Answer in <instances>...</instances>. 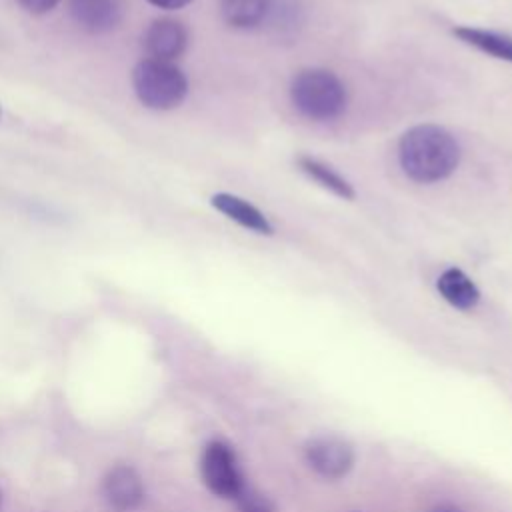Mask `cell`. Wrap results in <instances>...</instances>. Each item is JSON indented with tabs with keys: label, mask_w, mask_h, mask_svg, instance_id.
Masks as SVG:
<instances>
[{
	"label": "cell",
	"mask_w": 512,
	"mask_h": 512,
	"mask_svg": "<svg viewBox=\"0 0 512 512\" xmlns=\"http://www.w3.org/2000/svg\"><path fill=\"white\" fill-rule=\"evenodd\" d=\"M308 464L324 478H342L354 464L352 446L336 436H318L306 444Z\"/></svg>",
	"instance_id": "5b68a950"
},
{
	"label": "cell",
	"mask_w": 512,
	"mask_h": 512,
	"mask_svg": "<svg viewBox=\"0 0 512 512\" xmlns=\"http://www.w3.org/2000/svg\"><path fill=\"white\" fill-rule=\"evenodd\" d=\"M236 506H238V512H274V506L272 502L260 494L258 490L250 488L246 484V488L234 498Z\"/></svg>",
	"instance_id": "5bb4252c"
},
{
	"label": "cell",
	"mask_w": 512,
	"mask_h": 512,
	"mask_svg": "<svg viewBox=\"0 0 512 512\" xmlns=\"http://www.w3.org/2000/svg\"><path fill=\"white\" fill-rule=\"evenodd\" d=\"M102 496L114 512L134 510L144 498V488L138 472L132 466L124 464L110 468L102 480Z\"/></svg>",
	"instance_id": "52a82bcc"
},
{
	"label": "cell",
	"mask_w": 512,
	"mask_h": 512,
	"mask_svg": "<svg viewBox=\"0 0 512 512\" xmlns=\"http://www.w3.org/2000/svg\"><path fill=\"white\" fill-rule=\"evenodd\" d=\"M452 34L458 40H462L464 44H470L484 54H490L498 60L512 62V36H508V34L472 28V26H458L452 30Z\"/></svg>",
	"instance_id": "8fae6325"
},
{
	"label": "cell",
	"mask_w": 512,
	"mask_h": 512,
	"mask_svg": "<svg viewBox=\"0 0 512 512\" xmlns=\"http://www.w3.org/2000/svg\"><path fill=\"white\" fill-rule=\"evenodd\" d=\"M438 292L440 296L452 304L458 310H470L480 300L478 286L460 270V268H448L438 276Z\"/></svg>",
	"instance_id": "30bf717a"
},
{
	"label": "cell",
	"mask_w": 512,
	"mask_h": 512,
	"mask_svg": "<svg viewBox=\"0 0 512 512\" xmlns=\"http://www.w3.org/2000/svg\"><path fill=\"white\" fill-rule=\"evenodd\" d=\"M188 46V30L174 18H158L144 32V50L148 58L172 62L184 54Z\"/></svg>",
	"instance_id": "8992f818"
},
{
	"label": "cell",
	"mask_w": 512,
	"mask_h": 512,
	"mask_svg": "<svg viewBox=\"0 0 512 512\" xmlns=\"http://www.w3.org/2000/svg\"><path fill=\"white\" fill-rule=\"evenodd\" d=\"M298 166L300 170L312 178L314 182H318L322 188L330 190L332 194L344 198V200H352L354 198V190L348 184L346 178H342L336 170H332L328 164L312 158V156H298Z\"/></svg>",
	"instance_id": "4fadbf2b"
},
{
	"label": "cell",
	"mask_w": 512,
	"mask_h": 512,
	"mask_svg": "<svg viewBox=\"0 0 512 512\" xmlns=\"http://www.w3.org/2000/svg\"><path fill=\"white\" fill-rule=\"evenodd\" d=\"M132 86L138 100L152 110H172L188 94L184 72L172 62L144 58L132 70Z\"/></svg>",
	"instance_id": "3957f363"
},
{
	"label": "cell",
	"mask_w": 512,
	"mask_h": 512,
	"mask_svg": "<svg viewBox=\"0 0 512 512\" xmlns=\"http://www.w3.org/2000/svg\"><path fill=\"white\" fill-rule=\"evenodd\" d=\"M148 2L158 8H164V10H178V8H184L186 4H190L192 0H148Z\"/></svg>",
	"instance_id": "2e32d148"
},
{
	"label": "cell",
	"mask_w": 512,
	"mask_h": 512,
	"mask_svg": "<svg viewBox=\"0 0 512 512\" xmlns=\"http://www.w3.org/2000/svg\"><path fill=\"white\" fill-rule=\"evenodd\" d=\"M210 202L218 212H222L224 216H228L236 224H240L248 230H254L258 234H272L270 220L254 204L246 202L244 198L220 192V194H214Z\"/></svg>",
	"instance_id": "9c48e42d"
},
{
	"label": "cell",
	"mask_w": 512,
	"mask_h": 512,
	"mask_svg": "<svg viewBox=\"0 0 512 512\" xmlns=\"http://www.w3.org/2000/svg\"><path fill=\"white\" fill-rule=\"evenodd\" d=\"M72 20L90 34H106L122 20V0H68Z\"/></svg>",
	"instance_id": "ba28073f"
},
{
	"label": "cell",
	"mask_w": 512,
	"mask_h": 512,
	"mask_svg": "<svg viewBox=\"0 0 512 512\" xmlns=\"http://www.w3.org/2000/svg\"><path fill=\"white\" fill-rule=\"evenodd\" d=\"M292 104L310 120L328 122L346 110L348 94L342 80L322 68H308L294 76L290 84Z\"/></svg>",
	"instance_id": "7a4b0ae2"
},
{
	"label": "cell",
	"mask_w": 512,
	"mask_h": 512,
	"mask_svg": "<svg viewBox=\"0 0 512 512\" xmlns=\"http://www.w3.org/2000/svg\"><path fill=\"white\" fill-rule=\"evenodd\" d=\"M16 2H18L26 12L40 16V14H46V12H50L52 8H56V4H58L60 0H16Z\"/></svg>",
	"instance_id": "9a60e30c"
},
{
	"label": "cell",
	"mask_w": 512,
	"mask_h": 512,
	"mask_svg": "<svg viewBox=\"0 0 512 512\" xmlns=\"http://www.w3.org/2000/svg\"><path fill=\"white\" fill-rule=\"evenodd\" d=\"M270 0H218L220 16L234 28H254L266 20Z\"/></svg>",
	"instance_id": "7c38bea8"
},
{
	"label": "cell",
	"mask_w": 512,
	"mask_h": 512,
	"mask_svg": "<svg viewBox=\"0 0 512 512\" xmlns=\"http://www.w3.org/2000/svg\"><path fill=\"white\" fill-rule=\"evenodd\" d=\"M398 160L408 178L430 184L448 178L456 170L460 146L448 130L436 124H420L402 134Z\"/></svg>",
	"instance_id": "6da1fadb"
},
{
	"label": "cell",
	"mask_w": 512,
	"mask_h": 512,
	"mask_svg": "<svg viewBox=\"0 0 512 512\" xmlns=\"http://www.w3.org/2000/svg\"><path fill=\"white\" fill-rule=\"evenodd\" d=\"M200 474L208 490L220 498L234 500L246 488L236 452L224 440H210L204 446L200 458Z\"/></svg>",
	"instance_id": "277c9868"
}]
</instances>
